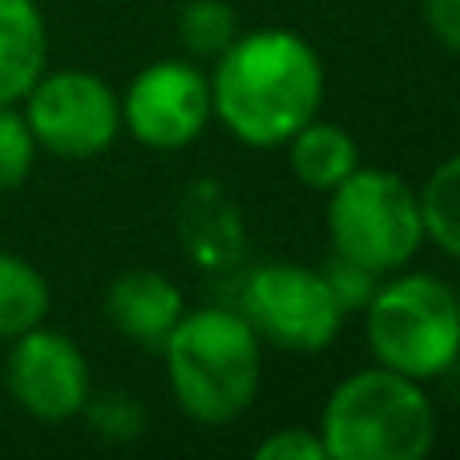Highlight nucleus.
<instances>
[{"label":"nucleus","mask_w":460,"mask_h":460,"mask_svg":"<svg viewBox=\"0 0 460 460\" xmlns=\"http://www.w3.org/2000/svg\"><path fill=\"white\" fill-rule=\"evenodd\" d=\"M4 384L29 416L57 424V420H69V416L85 412L89 364L69 335L45 332L37 323L13 340Z\"/></svg>","instance_id":"9"},{"label":"nucleus","mask_w":460,"mask_h":460,"mask_svg":"<svg viewBox=\"0 0 460 460\" xmlns=\"http://www.w3.org/2000/svg\"><path fill=\"white\" fill-rule=\"evenodd\" d=\"M259 460H327L323 437L307 429H283L254 448Z\"/></svg>","instance_id":"20"},{"label":"nucleus","mask_w":460,"mask_h":460,"mask_svg":"<svg viewBox=\"0 0 460 460\" xmlns=\"http://www.w3.org/2000/svg\"><path fill=\"white\" fill-rule=\"evenodd\" d=\"M287 158H291V170L303 186L323 190V194L335 190V186L359 166L356 137H351L343 126L315 121V118L291 134V142H287Z\"/></svg>","instance_id":"13"},{"label":"nucleus","mask_w":460,"mask_h":460,"mask_svg":"<svg viewBox=\"0 0 460 460\" xmlns=\"http://www.w3.org/2000/svg\"><path fill=\"white\" fill-rule=\"evenodd\" d=\"M327 234L335 254L376 275H392L412 262L424 243L420 194L392 170L356 166L327 190Z\"/></svg>","instance_id":"5"},{"label":"nucleus","mask_w":460,"mask_h":460,"mask_svg":"<svg viewBox=\"0 0 460 460\" xmlns=\"http://www.w3.org/2000/svg\"><path fill=\"white\" fill-rule=\"evenodd\" d=\"M162 359L182 412L210 429L238 420L262 380V340L230 307L186 311L162 343Z\"/></svg>","instance_id":"2"},{"label":"nucleus","mask_w":460,"mask_h":460,"mask_svg":"<svg viewBox=\"0 0 460 460\" xmlns=\"http://www.w3.org/2000/svg\"><path fill=\"white\" fill-rule=\"evenodd\" d=\"M323 275V283L332 287V295H335V303H340V311L343 315H351V311H364L367 303H372V295H376V270H367V267H359V262H351V259H343V254H335L332 251V259H327V267L319 270Z\"/></svg>","instance_id":"19"},{"label":"nucleus","mask_w":460,"mask_h":460,"mask_svg":"<svg viewBox=\"0 0 460 460\" xmlns=\"http://www.w3.org/2000/svg\"><path fill=\"white\" fill-rule=\"evenodd\" d=\"M319 437L327 460H420L437 445V404L420 380L376 364L327 396Z\"/></svg>","instance_id":"3"},{"label":"nucleus","mask_w":460,"mask_h":460,"mask_svg":"<svg viewBox=\"0 0 460 460\" xmlns=\"http://www.w3.org/2000/svg\"><path fill=\"white\" fill-rule=\"evenodd\" d=\"M420 194V218H424V238L440 246L445 254L460 259V154L445 158L429 174Z\"/></svg>","instance_id":"15"},{"label":"nucleus","mask_w":460,"mask_h":460,"mask_svg":"<svg viewBox=\"0 0 460 460\" xmlns=\"http://www.w3.org/2000/svg\"><path fill=\"white\" fill-rule=\"evenodd\" d=\"M210 77L190 61H154L121 97V126L150 150H182L210 126Z\"/></svg>","instance_id":"8"},{"label":"nucleus","mask_w":460,"mask_h":460,"mask_svg":"<svg viewBox=\"0 0 460 460\" xmlns=\"http://www.w3.org/2000/svg\"><path fill=\"white\" fill-rule=\"evenodd\" d=\"M49 32L37 0H0V105L24 102L45 73Z\"/></svg>","instance_id":"12"},{"label":"nucleus","mask_w":460,"mask_h":460,"mask_svg":"<svg viewBox=\"0 0 460 460\" xmlns=\"http://www.w3.org/2000/svg\"><path fill=\"white\" fill-rule=\"evenodd\" d=\"M37 158V137H32L24 113L13 105H0V190H13L29 178Z\"/></svg>","instance_id":"18"},{"label":"nucleus","mask_w":460,"mask_h":460,"mask_svg":"<svg viewBox=\"0 0 460 460\" xmlns=\"http://www.w3.org/2000/svg\"><path fill=\"white\" fill-rule=\"evenodd\" d=\"M424 24L432 29V37L460 57V0H420Z\"/></svg>","instance_id":"21"},{"label":"nucleus","mask_w":460,"mask_h":460,"mask_svg":"<svg viewBox=\"0 0 460 460\" xmlns=\"http://www.w3.org/2000/svg\"><path fill=\"white\" fill-rule=\"evenodd\" d=\"M89 424L102 440H113V445H129L146 432V408L137 404L129 392H105V396H89L85 400Z\"/></svg>","instance_id":"17"},{"label":"nucleus","mask_w":460,"mask_h":460,"mask_svg":"<svg viewBox=\"0 0 460 460\" xmlns=\"http://www.w3.org/2000/svg\"><path fill=\"white\" fill-rule=\"evenodd\" d=\"M178 32L194 57H223L238 37V16L226 0H190L178 16Z\"/></svg>","instance_id":"16"},{"label":"nucleus","mask_w":460,"mask_h":460,"mask_svg":"<svg viewBox=\"0 0 460 460\" xmlns=\"http://www.w3.org/2000/svg\"><path fill=\"white\" fill-rule=\"evenodd\" d=\"M49 315V283L21 254L0 251V340H16Z\"/></svg>","instance_id":"14"},{"label":"nucleus","mask_w":460,"mask_h":460,"mask_svg":"<svg viewBox=\"0 0 460 460\" xmlns=\"http://www.w3.org/2000/svg\"><path fill=\"white\" fill-rule=\"evenodd\" d=\"M24 102V121L37 146L57 158H97L121 134V97L97 73H40Z\"/></svg>","instance_id":"7"},{"label":"nucleus","mask_w":460,"mask_h":460,"mask_svg":"<svg viewBox=\"0 0 460 460\" xmlns=\"http://www.w3.org/2000/svg\"><path fill=\"white\" fill-rule=\"evenodd\" d=\"M364 315L380 367L424 384L460 359V295L437 275H396L376 287Z\"/></svg>","instance_id":"4"},{"label":"nucleus","mask_w":460,"mask_h":460,"mask_svg":"<svg viewBox=\"0 0 460 460\" xmlns=\"http://www.w3.org/2000/svg\"><path fill=\"white\" fill-rule=\"evenodd\" d=\"M174 230L186 259L199 270H234L246 259V223L218 178H199L182 190Z\"/></svg>","instance_id":"10"},{"label":"nucleus","mask_w":460,"mask_h":460,"mask_svg":"<svg viewBox=\"0 0 460 460\" xmlns=\"http://www.w3.org/2000/svg\"><path fill=\"white\" fill-rule=\"evenodd\" d=\"M243 315L259 340L287 351H323L335 343L343 311L319 270L299 262H262L243 283Z\"/></svg>","instance_id":"6"},{"label":"nucleus","mask_w":460,"mask_h":460,"mask_svg":"<svg viewBox=\"0 0 460 460\" xmlns=\"http://www.w3.org/2000/svg\"><path fill=\"white\" fill-rule=\"evenodd\" d=\"M323 61L307 37L291 29L238 32L234 45L215 57L210 105L243 146L275 150L291 142L319 113Z\"/></svg>","instance_id":"1"},{"label":"nucleus","mask_w":460,"mask_h":460,"mask_svg":"<svg viewBox=\"0 0 460 460\" xmlns=\"http://www.w3.org/2000/svg\"><path fill=\"white\" fill-rule=\"evenodd\" d=\"M105 315L113 319V327L129 343L162 351L166 335L186 315V299H182V287L170 275L150 267H134L113 279V287L105 291Z\"/></svg>","instance_id":"11"}]
</instances>
